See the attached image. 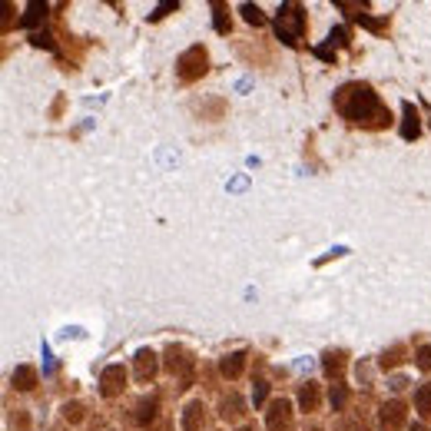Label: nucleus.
<instances>
[{
  "instance_id": "nucleus-1",
  "label": "nucleus",
  "mask_w": 431,
  "mask_h": 431,
  "mask_svg": "<svg viewBox=\"0 0 431 431\" xmlns=\"http://www.w3.org/2000/svg\"><path fill=\"white\" fill-rule=\"evenodd\" d=\"M335 103V113L342 120H349L352 126H362V130H388L392 126V110L385 107V100L375 93L372 83H342L332 96Z\"/></svg>"
},
{
  "instance_id": "nucleus-2",
  "label": "nucleus",
  "mask_w": 431,
  "mask_h": 431,
  "mask_svg": "<svg viewBox=\"0 0 431 431\" xmlns=\"http://www.w3.org/2000/svg\"><path fill=\"white\" fill-rule=\"evenodd\" d=\"M206 74H209V50L203 43H192V47H186L183 54L176 56V80H179V87H192Z\"/></svg>"
},
{
  "instance_id": "nucleus-3",
  "label": "nucleus",
  "mask_w": 431,
  "mask_h": 431,
  "mask_svg": "<svg viewBox=\"0 0 431 431\" xmlns=\"http://www.w3.org/2000/svg\"><path fill=\"white\" fill-rule=\"evenodd\" d=\"M163 372H166V375H173L176 382H179V392H186V388H192L196 355L189 352L186 345L173 342V345H166V352H163Z\"/></svg>"
},
{
  "instance_id": "nucleus-4",
  "label": "nucleus",
  "mask_w": 431,
  "mask_h": 431,
  "mask_svg": "<svg viewBox=\"0 0 431 431\" xmlns=\"http://www.w3.org/2000/svg\"><path fill=\"white\" fill-rule=\"evenodd\" d=\"M305 10L302 3H282L279 7V17H276V37L285 43V47H299L302 37H305Z\"/></svg>"
},
{
  "instance_id": "nucleus-5",
  "label": "nucleus",
  "mask_w": 431,
  "mask_h": 431,
  "mask_svg": "<svg viewBox=\"0 0 431 431\" xmlns=\"http://www.w3.org/2000/svg\"><path fill=\"white\" fill-rule=\"evenodd\" d=\"M296 425V408L289 398H272L265 408V428L269 431H289Z\"/></svg>"
},
{
  "instance_id": "nucleus-6",
  "label": "nucleus",
  "mask_w": 431,
  "mask_h": 431,
  "mask_svg": "<svg viewBox=\"0 0 431 431\" xmlns=\"http://www.w3.org/2000/svg\"><path fill=\"white\" fill-rule=\"evenodd\" d=\"M126 368L123 365H107L103 372H100V395L113 401V398H120V395L126 392Z\"/></svg>"
},
{
  "instance_id": "nucleus-7",
  "label": "nucleus",
  "mask_w": 431,
  "mask_h": 431,
  "mask_svg": "<svg viewBox=\"0 0 431 431\" xmlns=\"http://www.w3.org/2000/svg\"><path fill=\"white\" fill-rule=\"evenodd\" d=\"M156 372H159V355H156L153 349H140L136 358H133V375H136V382H140V385H150L153 378H156Z\"/></svg>"
},
{
  "instance_id": "nucleus-8",
  "label": "nucleus",
  "mask_w": 431,
  "mask_h": 431,
  "mask_svg": "<svg viewBox=\"0 0 431 431\" xmlns=\"http://www.w3.org/2000/svg\"><path fill=\"white\" fill-rule=\"evenodd\" d=\"M378 421H382V431H401L405 428V421H408V408H405V401H385L382 405V412H378Z\"/></svg>"
},
{
  "instance_id": "nucleus-9",
  "label": "nucleus",
  "mask_w": 431,
  "mask_h": 431,
  "mask_svg": "<svg viewBox=\"0 0 431 431\" xmlns=\"http://www.w3.org/2000/svg\"><path fill=\"white\" fill-rule=\"evenodd\" d=\"M245 362H249V352H245V349L229 352V355L219 358V375H223L225 382H239L245 372Z\"/></svg>"
},
{
  "instance_id": "nucleus-10",
  "label": "nucleus",
  "mask_w": 431,
  "mask_h": 431,
  "mask_svg": "<svg viewBox=\"0 0 431 431\" xmlns=\"http://www.w3.org/2000/svg\"><path fill=\"white\" fill-rule=\"evenodd\" d=\"M421 136V113L415 107L412 100H405L401 103V140L405 143H415Z\"/></svg>"
},
{
  "instance_id": "nucleus-11",
  "label": "nucleus",
  "mask_w": 431,
  "mask_h": 431,
  "mask_svg": "<svg viewBox=\"0 0 431 431\" xmlns=\"http://www.w3.org/2000/svg\"><path fill=\"white\" fill-rule=\"evenodd\" d=\"M219 418H223L225 425H236V421H243L245 418V398L239 392H229L219 398Z\"/></svg>"
},
{
  "instance_id": "nucleus-12",
  "label": "nucleus",
  "mask_w": 431,
  "mask_h": 431,
  "mask_svg": "<svg viewBox=\"0 0 431 431\" xmlns=\"http://www.w3.org/2000/svg\"><path fill=\"white\" fill-rule=\"evenodd\" d=\"M206 405H203V398H192L186 408H183V431H203L206 428Z\"/></svg>"
},
{
  "instance_id": "nucleus-13",
  "label": "nucleus",
  "mask_w": 431,
  "mask_h": 431,
  "mask_svg": "<svg viewBox=\"0 0 431 431\" xmlns=\"http://www.w3.org/2000/svg\"><path fill=\"white\" fill-rule=\"evenodd\" d=\"M156 418H159V398H156V395H153V398H150V395H146V398H140V401H136V408H133V421H136L140 428H150Z\"/></svg>"
},
{
  "instance_id": "nucleus-14",
  "label": "nucleus",
  "mask_w": 431,
  "mask_h": 431,
  "mask_svg": "<svg viewBox=\"0 0 431 431\" xmlns=\"http://www.w3.org/2000/svg\"><path fill=\"white\" fill-rule=\"evenodd\" d=\"M322 368H325V375L338 382V378L345 375V368H349V352L345 349H329L325 355H322Z\"/></svg>"
},
{
  "instance_id": "nucleus-15",
  "label": "nucleus",
  "mask_w": 431,
  "mask_h": 431,
  "mask_svg": "<svg viewBox=\"0 0 431 431\" xmlns=\"http://www.w3.org/2000/svg\"><path fill=\"white\" fill-rule=\"evenodd\" d=\"M10 385H14L17 392H34V388L40 385L37 368H34V365H17L14 375H10Z\"/></svg>"
},
{
  "instance_id": "nucleus-16",
  "label": "nucleus",
  "mask_w": 431,
  "mask_h": 431,
  "mask_svg": "<svg viewBox=\"0 0 431 431\" xmlns=\"http://www.w3.org/2000/svg\"><path fill=\"white\" fill-rule=\"evenodd\" d=\"M225 110H229V103H225L223 96H209V100H203V103H196V113L206 120V123H219L225 116Z\"/></svg>"
},
{
  "instance_id": "nucleus-17",
  "label": "nucleus",
  "mask_w": 431,
  "mask_h": 431,
  "mask_svg": "<svg viewBox=\"0 0 431 431\" xmlns=\"http://www.w3.org/2000/svg\"><path fill=\"white\" fill-rule=\"evenodd\" d=\"M319 405H322L319 382H302L299 385V408L302 412H319Z\"/></svg>"
},
{
  "instance_id": "nucleus-18",
  "label": "nucleus",
  "mask_w": 431,
  "mask_h": 431,
  "mask_svg": "<svg viewBox=\"0 0 431 431\" xmlns=\"http://www.w3.org/2000/svg\"><path fill=\"white\" fill-rule=\"evenodd\" d=\"M408 362V345H392V349H385L382 352V358H378V368L382 372H392V368H398V365H405Z\"/></svg>"
},
{
  "instance_id": "nucleus-19",
  "label": "nucleus",
  "mask_w": 431,
  "mask_h": 431,
  "mask_svg": "<svg viewBox=\"0 0 431 431\" xmlns=\"http://www.w3.org/2000/svg\"><path fill=\"white\" fill-rule=\"evenodd\" d=\"M212 27L219 37H229L232 34V17H229V7L225 3H212Z\"/></svg>"
},
{
  "instance_id": "nucleus-20",
  "label": "nucleus",
  "mask_w": 431,
  "mask_h": 431,
  "mask_svg": "<svg viewBox=\"0 0 431 431\" xmlns=\"http://www.w3.org/2000/svg\"><path fill=\"white\" fill-rule=\"evenodd\" d=\"M349 398H352V392H349L342 382H335V385H332V392H329V405H332V412L345 415V408H349Z\"/></svg>"
},
{
  "instance_id": "nucleus-21",
  "label": "nucleus",
  "mask_w": 431,
  "mask_h": 431,
  "mask_svg": "<svg viewBox=\"0 0 431 431\" xmlns=\"http://www.w3.org/2000/svg\"><path fill=\"white\" fill-rule=\"evenodd\" d=\"M335 431H368V418L365 415H338Z\"/></svg>"
},
{
  "instance_id": "nucleus-22",
  "label": "nucleus",
  "mask_w": 431,
  "mask_h": 431,
  "mask_svg": "<svg viewBox=\"0 0 431 431\" xmlns=\"http://www.w3.org/2000/svg\"><path fill=\"white\" fill-rule=\"evenodd\" d=\"M47 10H50V7H47V3H30V7H27V14H23V17H20V27H27V30H30V27H37L40 20H47Z\"/></svg>"
},
{
  "instance_id": "nucleus-23",
  "label": "nucleus",
  "mask_w": 431,
  "mask_h": 431,
  "mask_svg": "<svg viewBox=\"0 0 431 431\" xmlns=\"http://www.w3.org/2000/svg\"><path fill=\"white\" fill-rule=\"evenodd\" d=\"M60 415H63L67 425H80V421L87 418V405H83V401H63Z\"/></svg>"
},
{
  "instance_id": "nucleus-24",
  "label": "nucleus",
  "mask_w": 431,
  "mask_h": 431,
  "mask_svg": "<svg viewBox=\"0 0 431 431\" xmlns=\"http://www.w3.org/2000/svg\"><path fill=\"white\" fill-rule=\"evenodd\" d=\"M415 408H418L421 418H431V382L418 385V392H415Z\"/></svg>"
},
{
  "instance_id": "nucleus-25",
  "label": "nucleus",
  "mask_w": 431,
  "mask_h": 431,
  "mask_svg": "<svg viewBox=\"0 0 431 431\" xmlns=\"http://www.w3.org/2000/svg\"><path fill=\"white\" fill-rule=\"evenodd\" d=\"M239 14H243V20L249 27H265V23H269V17L263 14V7H256V3H243Z\"/></svg>"
},
{
  "instance_id": "nucleus-26",
  "label": "nucleus",
  "mask_w": 431,
  "mask_h": 431,
  "mask_svg": "<svg viewBox=\"0 0 431 431\" xmlns=\"http://www.w3.org/2000/svg\"><path fill=\"white\" fill-rule=\"evenodd\" d=\"M10 431H34V421H30V412L27 408H14L10 418H7Z\"/></svg>"
},
{
  "instance_id": "nucleus-27",
  "label": "nucleus",
  "mask_w": 431,
  "mask_h": 431,
  "mask_svg": "<svg viewBox=\"0 0 431 431\" xmlns=\"http://www.w3.org/2000/svg\"><path fill=\"white\" fill-rule=\"evenodd\" d=\"M415 368L431 372V345H418V349H415Z\"/></svg>"
},
{
  "instance_id": "nucleus-28",
  "label": "nucleus",
  "mask_w": 431,
  "mask_h": 431,
  "mask_svg": "<svg viewBox=\"0 0 431 431\" xmlns=\"http://www.w3.org/2000/svg\"><path fill=\"white\" fill-rule=\"evenodd\" d=\"M355 20L362 23V27L375 30V34H385V30H388V20H375V17H368V14H355Z\"/></svg>"
},
{
  "instance_id": "nucleus-29",
  "label": "nucleus",
  "mask_w": 431,
  "mask_h": 431,
  "mask_svg": "<svg viewBox=\"0 0 431 431\" xmlns=\"http://www.w3.org/2000/svg\"><path fill=\"white\" fill-rule=\"evenodd\" d=\"M329 43H332V47H349V43H352V40H349V30H345V27H335V30H332V34H329Z\"/></svg>"
},
{
  "instance_id": "nucleus-30",
  "label": "nucleus",
  "mask_w": 431,
  "mask_h": 431,
  "mask_svg": "<svg viewBox=\"0 0 431 431\" xmlns=\"http://www.w3.org/2000/svg\"><path fill=\"white\" fill-rule=\"evenodd\" d=\"M265 395H269V382H263V378H256V385H252V401L256 405H263Z\"/></svg>"
},
{
  "instance_id": "nucleus-31",
  "label": "nucleus",
  "mask_w": 431,
  "mask_h": 431,
  "mask_svg": "<svg viewBox=\"0 0 431 431\" xmlns=\"http://www.w3.org/2000/svg\"><path fill=\"white\" fill-rule=\"evenodd\" d=\"M169 10H179V3H176V0H169V3H159V7H156V10L150 14V20L156 23V20H163V17H166Z\"/></svg>"
},
{
  "instance_id": "nucleus-32",
  "label": "nucleus",
  "mask_w": 431,
  "mask_h": 431,
  "mask_svg": "<svg viewBox=\"0 0 431 431\" xmlns=\"http://www.w3.org/2000/svg\"><path fill=\"white\" fill-rule=\"evenodd\" d=\"M316 56H319V60H325V63H335V60H338V54H335V47H332V43L316 47Z\"/></svg>"
},
{
  "instance_id": "nucleus-33",
  "label": "nucleus",
  "mask_w": 431,
  "mask_h": 431,
  "mask_svg": "<svg viewBox=\"0 0 431 431\" xmlns=\"http://www.w3.org/2000/svg\"><path fill=\"white\" fill-rule=\"evenodd\" d=\"M30 43H34V47H43V50H56V43H54V37H50V34H34V37H30Z\"/></svg>"
},
{
  "instance_id": "nucleus-34",
  "label": "nucleus",
  "mask_w": 431,
  "mask_h": 431,
  "mask_svg": "<svg viewBox=\"0 0 431 431\" xmlns=\"http://www.w3.org/2000/svg\"><path fill=\"white\" fill-rule=\"evenodd\" d=\"M63 110H67V96L60 93L54 100V107H50V120H60V116H63Z\"/></svg>"
},
{
  "instance_id": "nucleus-35",
  "label": "nucleus",
  "mask_w": 431,
  "mask_h": 431,
  "mask_svg": "<svg viewBox=\"0 0 431 431\" xmlns=\"http://www.w3.org/2000/svg\"><path fill=\"white\" fill-rule=\"evenodd\" d=\"M236 431H256V425H243V428H236Z\"/></svg>"
},
{
  "instance_id": "nucleus-36",
  "label": "nucleus",
  "mask_w": 431,
  "mask_h": 431,
  "mask_svg": "<svg viewBox=\"0 0 431 431\" xmlns=\"http://www.w3.org/2000/svg\"><path fill=\"white\" fill-rule=\"evenodd\" d=\"M425 110H428V113H431V107H428V103H425ZM428 123H431V120H428Z\"/></svg>"
},
{
  "instance_id": "nucleus-37",
  "label": "nucleus",
  "mask_w": 431,
  "mask_h": 431,
  "mask_svg": "<svg viewBox=\"0 0 431 431\" xmlns=\"http://www.w3.org/2000/svg\"><path fill=\"white\" fill-rule=\"evenodd\" d=\"M309 431H322V428H309Z\"/></svg>"
},
{
  "instance_id": "nucleus-38",
  "label": "nucleus",
  "mask_w": 431,
  "mask_h": 431,
  "mask_svg": "<svg viewBox=\"0 0 431 431\" xmlns=\"http://www.w3.org/2000/svg\"><path fill=\"white\" fill-rule=\"evenodd\" d=\"M54 431H63V428H54Z\"/></svg>"
}]
</instances>
